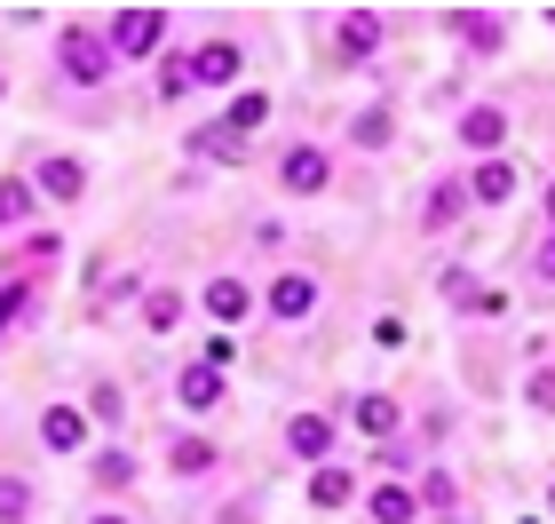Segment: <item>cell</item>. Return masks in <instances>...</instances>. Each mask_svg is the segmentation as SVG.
Returning <instances> with one entry per match:
<instances>
[{
    "instance_id": "d4e9b609",
    "label": "cell",
    "mask_w": 555,
    "mask_h": 524,
    "mask_svg": "<svg viewBox=\"0 0 555 524\" xmlns=\"http://www.w3.org/2000/svg\"><path fill=\"white\" fill-rule=\"evenodd\" d=\"M452 33H461L468 48H500V16H476V9H461V16H452Z\"/></svg>"
},
{
    "instance_id": "9a60e30c",
    "label": "cell",
    "mask_w": 555,
    "mask_h": 524,
    "mask_svg": "<svg viewBox=\"0 0 555 524\" xmlns=\"http://www.w3.org/2000/svg\"><path fill=\"white\" fill-rule=\"evenodd\" d=\"M207 310L222 318V327H238V318L255 310V294H246V279H207Z\"/></svg>"
},
{
    "instance_id": "2e32d148",
    "label": "cell",
    "mask_w": 555,
    "mask_h": 524,
    "mask_svg": "<svg viewBox=\"0 0 555 524\" xmlns=\"http://www.w3.org/2000/svg\"><path fill=\"white\" fill-rule=\"evenodd\" d=\"M461 183H428V199H421V231H444V222H461Z\"/></svg>"
},
{
    "instance_id": "8fae6325",
    "label": "cell",
    "mask_w": 555,
    "mask_h": 524,
    "mask_svg": "<svg viewBox=\"0 0 555 524\" xmlns=\"http://www.w3.org/2000/svg\"><path fill=\"white\" fill-rule=\"evenodd\" d=\"M33 516H40V485L0 469V524H33Z\"/></svg>"
},
{
    "instance_id": "d6986e66",
    "label": "cell",
    "mask_w": 555,
    "mask_h": 524,
    "mask_svg": "<svg viewBox=\"0 0 555 524\" xmlns=\"http://www.w3.org/2000/svg\"><path fill=\"white\" fill-rule=\"evenodd\" d=\"M349 421H358V430H373V437H389V430H397V406L373 389V397H349Z\"/></svg>"
},
{
    "instance_id": "e0dca14e",
    "label": "cell",
    "mask_w": 555,
    "mask_h": 524,
    "mask_svg": "<svg viewBox=\"0 0 555 524\" xmlns=\"http://www.w3.org/2000/svg\"><path fill=\"white\" fill-rule=\"evenodd\" d=\"M341 48H349V56H373V48H382V16H373V9H349V16H341Z\"/></svg>"
},
{
    "instance_id": "9c48e42d",
    "label": "cell",
    "mask_w": 555,
    "mask_h": 524,
    "mask_svg": "<svg viewBox=\"0 0 555 524\" xmlns=\"http://www.w3.org/2000/svg\"><path fill=\"white\" fill-rule=\"evenodd\" d=\"M310 310H318V279H301V270H286V279L270 286V318H286V327H301Z\"/></svg>"
},
{
    "instance_id": "3957f363",
    "label": "cell",
    "mask_w": 555,
    "mask_h": 524,
    "mask_svg": "<svg viewBox=\"0 0 555 524\" xmlns=\"http://www.w3.org/2000/svg\"><path fill=\"white\" fill-rule=\"evenodd\" d=\"M24 183H33V199H56V207H72V199L88 191V167L72 159V152H48L33 175H24Z\"/></svg>"
},
{
    "instance_id": "ffe728a7",
    "label": "cell",
    "mask_w": 555,
    "mask_h": 524,
    "mask_svg": "<svg viewBox=\"0 0 555 524\" xmlns=\"http://www.w3.org/2000/svg\"><path fill=\"white\" fill-rule=\"evenodd\" d=\"M175 318H183V294H175V286H151V294H143V327H151V334H175Z\"/></svg>"
},
{
    "instance_id": "44dd1931",
    "label": "cell",
    "mask_w": 555,
    "mask_h": 524,
    "mask_svg": "<svg viewBox=\"0 0 555 524\" xmlns=\"http://www.w3.org/2000/svg\"><path fill=\"white\" fill-rule=\"evenodd\" d=\"M262 119H270V95H255V88H246V95H238V104H231V112H222V128H231V136L246 143V136H255V128H262Z\"/></svg>"
},
{
    "instance_id": "603a6c76",
    "label": "cell",
    "mask_w": 555,
    "mask_h": 524,
    "mask_svg": "<svg viewBox=\"0 0 555 524\" xmlns=\"http://www.w3.org/2000/svg\"><path fill=\"white\" fill-rule=\"evenodd\" d=\"M191 152H198V159H231V167L246 159V152H238V136L222 128V119H215V128H198V136H191Z\"/></svg>"
},
{
    "instance_id": "30bf717a",
    "label": "cell",
    "mask_w": 555,
    "mask_h": 524,
    "mask_svg": "<svg viewBox=\"0 0 555 524\" xmlns=\"http://www.w3.org/2000/svg\"><path fill=\"white\" fill-rule=\"evenodd\" d=\"M461 191L476 199V207H500V199L516 191V167H508V159H476V175H468Z\"/></svg>"
},
{
    "instance_id": "7402d4cb",
    "label": "cell",
    "mask_w": 555,
    "mask_h": 524,
    "mask_svg": "<svg viewBox=\"0 0 555 524\" xmlns=\"http://www.w3.org/2000/svg\"><path fill=\"white\" fill-rule=\"evenodd\" d=\"M389 128H397V119H389V104H373V112H358V119H349L358 152H382V143H389Z\"/></svg>"
},
{
    "instance_id": "4316f807",
    "label": "cell",
    "mask_w": 555,
    "mask_h": 524,
    "mask_svg": "<svg viewBox=\"0 0 555 524\" xmlns=\"http://www.w3.org/2000/svg\"><path fill=\"white\" fill-rule=\"evenodd\" d=\"M95 485H112V493L135 485V461H128V453H104V461H95Z\"/></svg>"
},
{
    "instance_id": "f546056e",
    "label": "cell",
    "mask_w": 555,
    "mask_h": 524,
    "mask_svg": "<svg viewBox=\"0 0 555 524\" xmlns=\"http://www.w3.org/2000/svg\"><path fill=\"white\" fill-rule=\"evenodd\" d=\"M88 524H128V516H119V509H104V516H88Z\"/></svg>"
},
{
    "instance_id": "4dcf8cb0",
    "label": "cell",
    "mask_w": 555,
    "mask_h": 524,
    "mask_svg": "<svg viewBox=\"0 0 555 524\" xmlns=\"http://www.w3.org/2000/svg\"><path fill=\"white\" fill-rule=\"evenodd\" d=\"M547 222H555V183H547Z\"/></svg>"
},
{
    "instance_id": "6da1fadb",
    "label": "cell",
    "mask_w": 555,
    "mask_h": 524,
    "mask_svg": "<svg viewBox=\"0 0 555 524\" xmlns=\"http://www.w3.org/2000/svg\"><path fill=\"white\" fill-rule=\"evenodd\" d=\"M56 64H64V80L72 88H104L112 80V40L95 33V24H64V40H56Z\"/></svg>"
},
{
    "instance_id": "ba28073f",
    "label": "cell",
    "mask_w": 555,
    "mask_h": 524,
    "mask_svg": "<svg viewBox=\"0 0 555 524\" xmlns=\"http://www.w3.org/2000/svg\"><path fill=\"white\" fill-rule=\"evenodd\" d=\"M40 445H48V453H80V445H88V413L80 406H48L40 413Z\"/></svg>"
},
{
    "instance_id": "484cf974",
    "label": "cell",
    "mask_w": 555,
    "mask_h": 524,
    "mask_svg": "<svg viewBox=\"0 0 555 524\" xmlns=\"http://www.w3.org/2000/svg\"><path fill=\"white\" fill-rule=\"evenodd\" d=\"M159 95L175 104V95H191V64L183 56H159Z\"/></svg>"
},
{
    "instance_id": "ac0fdd59",
    "label": "cell",
    "mask_w": 555,
    "mask_h": 524,
    "mask_svg": "<svg viewBox=\"0 0 555 524\" xmlns=\"http://www.w3.org/2000/svg\"><path fill=\"white\" fill-rule=\"evenodd\" d=\"M167 469H175V477H207V469H215V445H207V437H175Z\"/></svg>"
},
{
    "instance_id": "4fadbf2b",
    "label": "cell",
    "mask_w": 555,
    "mask_h": 524,
    "mask_svg": "<svg viewBox=\"0 0 555 524\" xmlns=\"http://www.w3.org/2000/svg\"><path fill=\"white\" fill-rule=\"evenodd\" d=\"M365 509H373V524H421V493L413 485H382Z\"/></svg>"
},
{
    "instance_id": "8992f818",
    "label": "cell",
    "mask_w": 555,
    "mask_h": 524,
    "mask_svg": "<svg viewBox=\"0 0 555 524\" xmlns=\"http://www.w3.org/2000/svg\"><path fill=\"white\" fill-rule=\"evenodd\" d=\"M461 143H468V152H485V159H500V143H508V112H500V104H468L461 112Z\"/></svg>"
},
{
    "instance_id": "52a82bcc",
    "label": "cell",
    "mask_w": 555,
    "mask_h": 524,
    "mask_svg": "<svg viewBox=\"0 0 555 524\" xmlns=\"http://www.w3.org/2000/svg\"><path fill=\"white\" fill-rule=\"evenodd\" d=\"M286 453L325 461V453H334V413H294V421H286Z\"/></svg>"
},
{
    "instance_id": "7c38bea8",
    "label": "cell",
    "mask_w": 555,
    "mask_h": 524,
    "mask_svg": "<svg viewBox=\"0 0 555 524\" xmlns=\"http://www.w3.org/2000/svg\"><path fill=\"white\" fill-rule=\"evenodd\" d=\"M175 397H183V413H215L222 406V373L215 366H191L183 382H175Z\"/></svg>"
},
{
    "instance_id": "277c9868",
    "label": "cell",
    "mask_w": 555,
    "mask_h": 524,
    "mask_svg": "<svg viewBox=\"0 0 555 524\" xmlns=\"http://www.w3.org/2000/svg\"><path fill=\"white\" fill-rule=\"evenodd\" d=\"M191 88H231L238 80V72H246V56H238V40H198L191 48Z\"/></svg>"
},
{
    "instance_id": "7a4b0ae2",
    "label": "cell",
    "mask_w": 555,
    "mask_h": 524,
    "mask_svg": "<svg viewBox=\"0 0 555 524\" xmlns=\"http://www.w3.org/2000/svg\"><path fill=\"white\" fill-rule=\"evenodd\" d=\"M104 40H112V56H159V40H167V9H119Z\"/></svg>"
},
{
    "instance_id": "f1b7e54d",
    "label": "cell",
    "mask_w": 555,
    "mask_h": 524,
    "mask_svg": "<svg viewBox=\"0 0 555 524\" xmlns=\"http://www.w3.org/2000/svg\"><path fill=\"white\" fill-rule=\"evenodd\" d=\"M24 310V279H9V286H0V334H9V318Z\"/></svg>"
},
{
    "instance_id": "5b68a950",
    "label": "cell",
    "mask_w": 555,
    "mask_h": 524,
    "mask_svg": "<svg viewBox=\"0 0 555 524\" xmlns=\"http://www.w3.org/2000/svg\"><path fill=\"white\" fill-rule=\"evenodd\" d=\"M278 183H286L294 199H310V191H325V183H334V159H325L318 143H294V152L278 159Z\"/></svg>"
},
{
    "instance_id": "5bb4252c",
    "label": "cell",
    "mask_w": 555,
    "mask_h": 524,
    "mask_svg": "<svg viewBox=\"0 0 555 524\" xmlns=\"http://www.w3.org/2000/svg\"><path fill=\"white\" fill-rule=\"evenodd\" d=\"M310 501H318V509H349V501H358V477H349V469H334V461H318Z\"/></svg>"
},
{
    "instance_id": "83f0119b",
    "label": "cell",
    "mask_w": 555,
    "mask_h": 524,
    "mask_svg": "<svg viewBox=\"0 0 555 524\" xmlns=\"http://www.w3.org/2000/svg\"><path fill=\"white\" fill-rule=\"evenodd\" d=\"M524 397H532L540 413H555V366H547V373H532V382H524Z\"/></svg>"
},
{
    "instance_id": "cb8c5ba5",
    "label": "cell",
    "mask_w": 555,
    "mask_h": 524,
    "mask_svg": "<svg viewBox=\"0 0 555 524\" xmlns=\"http://www.w3.org/2000/svg\"><path fill=\"white\" fill-rule=\"evenodd\" d=\"M24 215H33V183H24V175H9V183H0V231H16Z\"/></svg>"
}]
</instances>
